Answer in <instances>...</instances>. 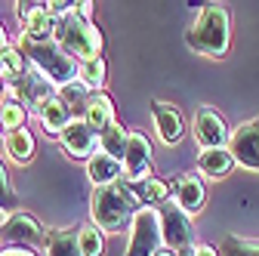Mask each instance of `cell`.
Wrapping results in <instances>:
<instances>
[{
	"mask_svg": "<svg viewBox=\"0 0 259 256\" xmlns=\"http://www.w3.org/2000/svg\"><path fill=\"white\" fill-rule=\"evenodd\" d=\"M19 210V198H16V191L10 185V176H7V167L4 161H0V213H16Z\"/></svg>",
	"mask_w": 259,
	"mask_h": 256,
	"instance_id": "cell-29",
	"label": "cell"
},
{
	"mask_svg": "<svg viewBox=\"0 0 259 256\" xmlns=\"http://www.w3.org/2000/svg\"><path fill=\"white\" fill-rule=\"evenodd\" d=\"M133 188V195L139 198V204L142 207H160V204H167L170 201V195H173V188H170V182H164V179H145V182H139V185H130Z\"/></svg>",
	"mask_w": 259,
	"mask_h": 256,
	"instance_id": "cell-23",
	"label": "cell"
},
{
	"mask_svg": "<svg viewBox=\"0 0 259 256\" xmlns=\"http://www.w3.org/2000/svg\"><path fill=\"white\" fill-rule=\"evenodd\" d=\"M219 256H259V241H241V238H225L219 247Z\"/></svg>",
	"mask_w": 259,
	"mask_h": 256,
	"instance_id": "cell-28",
	"label": "cell"
},
{
	"mask_svg": "<svg viewBox=\"0 0 259 256\" xmlns=\"http://www.w3.org/2000/svg\"><path fill=\"white\" fill-rule=\"evenodd\" d=\"M83 120L96 130V136H102L108 126L117 120V114H114V102H111V96L102 90V93H93L90 96V105H87V114H83Z\"/></svg>",
	"mask_w": 259,
	"mask_h": 256,
	"instance_id": "cell-17",
	"label": "cell"
},
{
	"mask_svg": "<svg viewBox=\"0 0 259 256\" xmlns=\"http://www.w3.org/2000/svg\"><path fill=\"white\" fill-rule=\"evenodd\" d=\"M173 201L188 216L201 213L204 204H207V188H204L201 173H182V176H176V182H173Z\"/></svg>",
	"mask_w": 259,
	"mask_h": 256,
	"instance_id": "cell-14",
	"label": "cell"
},
{
	"mask_svg": "<svg viewBox=\"0 0 259 256\" xmlns=\"http://www.w3.org/2000/svg\"><path fill=\"white\" fill-rule=\"evenodd\" d=\"M229 151H232V157H235L238 167L259 173V117L235 126V130H232V142H229Z\"/></svg>",
	"mask_w": 259,
	"mask_h": 256,
	"instance_id": "cell-11",
	"label": "cell"
},
{
	"mask_svg": "<svg viewBox=\"0 0 259 256\" xmlns=\"http://www.w3.org/2000/svg\"><path fill=\"white\" fill-rule=\"evenodd\" d=\"M77 244H80L83 256H105V232L96 229L93 222L77 226Z\"/></svg>",
	"mask_w": 259,
	"mask_h": 256,
	"instance_id": "cell-27",
	"label": "cell"
},
{
	"mask_svg": "<svg viewBox=\"0 0 259 256\" xmlns=\"http://www.w3.org/2000/svg\"><path fill=\"white\" fill-rule=\"evenodd\" d=\"M160 213V235H164V247L170 253H182L194 247V222L191 216L170 198L167 204L157 207Z\"/></svg>",
	"mask_w": 259,
	"mask_h": 256,
	"instance_id": "cell-6",
	"label": "cell"
},
{
	"mask_svg": "<svg viewBox=\"0 0 259 256\" xmlns=\"http://www.w3.org/2000/svg\"><path fill=\"white\" fill-rule=\"evenodd\" d=\"M22 53L28 59V65L34 68L40 77H47L56 90L77 80V62L65 53L56 40L50 44H31V40H22Z\"/></svg>",
	"mask_w": 259,
	"mask_h": 256,
	"instance_id": "cell-4",
	"label": "cell"
},
{
	"mask_svg": "<svg viewBox=\"0 0 259 256\" xmlns=\"http://www.w3.org/2000/svg\"><path fill=\"white\" fill-rule=\"evenodd\" d=\"M7 47H13V44H10V34H7V28H4V22H0V53H4Z\"/></svg>",
	"mask_w": 259,
	"mask_h": 256,
	"instance_id": "cell-33",
	"label": "cell"
},
{
	"mask_svg": "<svg viewBox=\"0 0 259 256\" xmlns=\"http://www.w3.org/2000/svg\"><path fill=\"white\" fill-rule=\"evenodd\" d=\"M25 120H28V105L19 99L13 90L4 87V99H0V123H4V133L22 130Z\"/></svg>",
	"mask_w": 259,
	"mask_h": 256,
	"instance_id": "cell-22",
	"label": "cell"
},
{
	"mask_svg": "<svg viewBox=\"0 0 259 256\" xmlns=\"http://www.w3.org/2000/svg\"><path fill=\"white\" fill-rule=\"evenodd\" d=\"M77 80L90 90V93H102L105 80H108V65L105 59H87V62H77Z\"/></svg>",
	"mask_w": 259,
	"mask_h": 256,
	"instance_id": "cell-24",
	"label": "cell"
},
{
	"mask_svg": "<svg viewBox=\"0 0 259 256\" xmlns=\"http://www.w3.org/2000/svg\"><path fill=\"white\" fill-rule=\"evenodd\" d=\"M0 93H4V80H0Z\"/></svg>",
	"mask_w": 259,
	"mask_h": 256,
	"instance_id": "cell-36",
	"label": "cell"
},
{
	"mask_svg": "<svg viewBox=\"0 0 259 256\" xmlns=\"http://www.w3.org/2000/svg\"><path fill=\"white\" fill-rule=\"evenodd\" d=\"M59 142H62L65 157H71V161H90L96 154V145H99V136H96V130L83 117H74L68 126H65Z\"/></svg>",
	"mask_w": 259,
	"mask_h": 256,
	"instance_id": "cell-12",
	"label": "cell"
},
{
	"mask_svg": "<svg viewBox=\"0 0 259 256\" xmlns=\"http://www.w3.org/2000/svg\"><path fill=\"white\" fill-rule=\"evenodd\" d=\"M164 250V235H160V213L157 207H142L130 226V244L123 256H157Z\"/></svg>",
	"mask_w": 259,
	"mask_h": 256,
	"instance_id": "cell-5",
	"label": "cell"
},
{
	"mask_svg": "<svg viewBox=\"0 0 259 256\" xmlns=\"http://www.w3.org/2000/svg\"><path fill=\"white\" fill-rule=\"evenodd\" d=\"M142 210L139 198L133 195V188L126 182H114L105 188H93L90 198V222L96 229H102L105 235H117V232H130L136 213Z\"/></svg>",
	"mask_w": 259,
	"mask_h": 256,
	"instance_id": "cell-1",
	"label": "cell"
},
{
	"mask_svg": "<svg viewBox=\"0 0 259 256\" xmlns=\"http://www.w3.org/2000/svg\"><path fill=\"white\" fill-rule=\"evenodd\" d=\"M37 120H40V130H44V136H53V139H59L62 133H65V126H68L71 120H74V114H71V108L65 105L59 96L56 99H50L40 111H37Z\"/></svg>",
	"mask_w": 259,
	"mask_h": 256,
	"instance_id": "cell-16",
	"label": "cell"
},
{
	"mask_svg": "<svg viewBox=\"0 0 259 256\" xmlns=\"http://www.w3.org/2000/svg\"><path fill=\"white\" fill-rule=\"evenodd\" d=\"M191 133H194V142L201 145V151L204 148H229V142H232V130L225 123V117L207 105H201L194 111Z\"/></svg>",
	"mask_w": 259,
	"mask_h": 256,
	"instance_id": "cell-8",
	"label": "cell"
},
{
	"mask_svg": "<svg viewBox=\"0 0 259 256\" xmlns=\"http://www.w3.org/2000/svg\"><path fill=\"white\" fill-rule=\"evenodd\" d=\"M87 176L93 182V188H105L114 182H123V164L108 157L105 151H96L90 161H87Z\"/></svg>",
	"mask_w": 259,
	"mask_h": 256,
	"instance_id": "cell-15",
	"label": "cell"
},
{
	"mask_svg": "<svg viewBox=\"0 0 259 256\" xmlns=\"http://www.w3.org/2000/svg\"><path fill=\"white\" fill-rule=\"evenodd\" d=\"M0 256H40V253L28 250V247H4V250H0Z\"/></svg>",
	"mask_w": 259,
	"mask_h": 256,
	"instance_id": "cell-30",
	"label": "cell"
},
{
	"mask_svg": "<svg viewBox=\"0 0 259 256\" xmlns=\"http://www.w3.org/2000/svg\"><path fill=\"white\" fill-rule=\"evenodd\" d=\"M123 182L126 185H139L145 179H151V142L145 133L130 130V142H126V154H123Z\"/></svg>",
	"mask_w": 259,
	"mask_h": 256,
	"instance_id": "cell-9",
	"label": "cell"
},
{
	"mask_svg": "<svg viewBox=\"0 0 259 256\" xmlns=\"http://www.w3.org/2000/svg\"><path fill=\"white\" fill-rule=\"evenodd\" d=\"M19 22L22 34L31 44H50L56 40V16L47 4H19Z\"/></svg>",
	"mask_w": 259,
	"mask_h": 256,
	"instance_id": "cell-10",
	"label": "cell"
},
{
	"mask_svg": "<svg viewBox=\"0 0 259 256\" xmlns=\"http://www.w3.org/2000/svg\"><path fill=\"white\" fill-rule=\"evenodd\" d=\"M176 256H194V253H191V250H182V253H176Z\"/></svg>",
	"mask_w": 259,
	"mask_h": 256,
	"instance_id": "cell-35",
	"label": "cell"
},
{
	"mask_svg": "<svg viewBox=\"0 0 259 256\" xmlns=\"http://www.w3.org/2000/svg\"><path fill=\"white\" fill-rule=\"evenodd\" d=\"M74 13H77L80 19H87V22H96V19H93V4H90V0H80Z\"/></svg>",
	"mask_w": 259,
	"mask_h": 256,
	"instance_id": "cell-32",
	"label": "cell"
},
{
	"mask_svg": "<svg viewBox=\"0 0 259 256\" xmlns=\"http://www.w3.org/2000/svg\"><path fill=\"white\" fill-rule=\"evenodd\" d=\"M126 142H130V130L114 120L108 130L99 136V151H105L108 157H114V161H123V154H126Z\"/></svg>",
	"mask_w": 259,
	"mask_h": 256,
	"instance_id": "cell-25",
	"label": "cell"
},
{
	"mask_svg": "<svg viewBox=\"0 0 259 256\" xmlns=\"http://www.w3.org/2000/svg\"><path fill=\"white\" fill-rule=\"evenodd\" d=\"M56 96H59V99H62L65 105L71 108V114H74V117H83V114H87V105H90V96H93V93H90V90H87L80 80H71V83L59 87V93H56Z\"/></svg>",
	"mask_w": 259,
	"mask_h": 256,
	"instance_id": "cell-26",
	"label": "cell"
},
{
	"mask_svg": "<svg viewBox=\"0 0 259 256\" xmlns=\"http://www.w3.org/2000/svg\"><path fill=\"white\" fill-rule=\"evenodd\" d=\"M34 151H37V142L31 136V130H13V133H4V154L16 164H31L34 161Z\"/></svg>",
	"mask_w": 259,
	"mask_h": 256,
	"instance_id": "cell-20",
	"label": "cell"
},
{
	"mask_svg": "<svg viewBox=\"0 0 259 256\" xmlns=\"http://www.w3.org/2000/svg\"><path fill=\"white\" fill-rule=\"evenodd\" d=\"M191 253H194V256H219V250H216L213 244H194Z\"/></svg>",
	"mask_w": 259,
	"mask_h": 256,
	"instance_id": "cell-31",
	"label": "cell"
},
{
	"mask_svg": "<svg viewBox=\"0 0 259 256\" xmlns=\"http://www.w3.org/2000/svg\"><path fill=\"white\" fill-rule=\"evenodd\" d=\"M0 238H4L10 247H28V250H34L37 244L44 247L47 229L40 226L37 216H31L25 210H16V213H10L4 222H0Z\"/></svg>",
	"mask_w": 259,
	"mask_h": 256,
	"instance_id": "cell-7",
	"label": "cell"
},
{
	"mask_svg": "<svg viewBox=\"0 0 259 256\" xmlns=\"http://www.w3.org/2000/svg\"><path fill=\"white\" fill-rule=\"evenodd\" d=\"M56 44L68 53L74 62L99 59L102 50H105V40H102L99 25L80 19L77 13L65 16V19H56Z\"/></svg>",
	"mask_w": 259,
	"mask_h": 256,
	"instance_id": "cell-3",
	"label": "cell"
},
{
	"mask_svg": "<svg viewBox=\"0 0 259 256\" xmlns=\"http://www.w3.org/2000/svg\"><path fill=\"white\" fill-rule=\"evenodd\" d=\"M151 120H154V130H157V139L164 145H179L182 136H185V123H182V114L176 105L164 102V99H154L151 102Z\"/></svg>",
	"mask_w": 259,
	"mask_h": 256,
	"instance_id": "cell-13",
	"label": "cell"
},
{
	"mask_svg": "<svg viewBox=\"0 0 259 256\" xmlns=\"http://www.w3.org/2000/svg\"><path fill=\"white\" fill-rule=\"evenodd\" d=\"M44 253L47 256H83L77 244V229H47Z\"/></svg>",
	"mask_w": 259,
	"mask_h": 256,
	"instance_id": "cell-21",
	"label": "cell"
},
{
	"mask_svg": "<svg viewBox=\"0 0 259 256\" xmlns=\"http://www.w3.org/2000/svg\"><path fill=\"white\" fill-rule=\"evenodd\" d=\"M0 130H4V123H0Z\"/></svg>",
	"mask_w": 259,
	"mask_h": 256,
	"instance_id": "cell-37",
	"label": "cell"
},
{
	"mask_svg": "<svg viewBox=\"0 0 259 256\" xmlns=\"http://www.w3.org/2000/svg\"><path fill=\"white\" fill-rule=\"evenodd\" d=\"M28 71L31 65H28L22 47H7L0 53V80H4V87H19Z\"/></svg>",
	"mask_w": 259,
	"mask_h": 256,
	"instance_id": "cell-19",
	"label": "cell"
},
{
	"mask_svg": "<svg viewBox=\"0 0 259 256\" xmlns=\"http://www.w3.org/2000/svg\"><path fill=\"white\" fill-rule=\"evenodd\" d=\"M185 47L210 56V59H222L232 47V19L229 10L222 4H204L194 25L185 31Z\"/></svg>",
	"mask_w": 259,
	"mask_h": 256,
	"instance_id": "cell-2",
	"label": "cell"
},
{
	"mask_svg": "<svg viewBox=\"0 0 259 256\" xmlns=\"http://www.w3.org/2000/svg\"><path fill=\"white\" fill-rule=\"evenodd\" d=\"M157 256H176V253H170V250H167V247H164V250H160V253H157Z\"/></svg>",
	"mask_w": 259,
	"mask_h": 256,
	"instance_id": "cell-34",
	"label": "cell"
},
{
	"mask_svg": "<svg viewBox=\"0 0 259 256\" xmlns=\"http://www.w3.org/2000/svg\"><path fill=\"white\" fill-rule=\"evenodd\" d=\"M235 167V157L229 148H204L198 154V173L207 176V179H222L229 176Z\"/></svg>",
	"mask_w": 259,
	"mask_h": 256,
	"instance_id": "cell-18",
	"label": "cell"
}]
</instances>
